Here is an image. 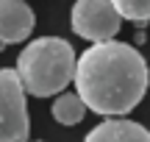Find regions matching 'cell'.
<instances>
[{"label": "cell", "instance_id": "6da1fadb", "mask_svg": "<svg viewBox=\"0 0 150 142\" xmlns=\"http://www.w3.org/2000/svg\"><path fill=\"white\" fill-rule=\"evenodd\" d=\"M75 89L86 111L103 117H122L134 111L147 95L150 70L147 61L134 45L100 42L89 45L75 59Z\"/></svg>", "mask_w": 150, "mask_h": 142}, {"label": "cell", "instance_id": "7a4b0ae2", "mask_svg": "<svg viewBox=\"0 0 150 142\" xmlns=\"http://www.w3.org/2000/svg\"><path fill=\"white\" fill-rule=\"evenodd\" d=\"M14 72L33 98L61 95L75 75V50L64 36H39L20 50Z\"/></svg>", "mask_w": 150, "mask_h": 142}, {"label": "cell", "instance_id": "3957f363", "mask_svg": "<svg viewBox=\"0 0 150 142\" xmlns=\"http://www.w3.org/2000/svg\"><path fill=\"white\" fill-rule=\"evenodd\" d=\"M31 134V117L25 92L14 70H0V142H25Z\"/></svg>", "mask_w": 150, "mask_h": 142}, {"label": "cell", "instance_id": "277c9868", "mask_svg": "<svg viewBox=\"0 0 150 142\" xmlns=\"http://www.w3.org/2000/svg\"><path fill=\"white\" fill-rule=\"evenodd\" d=\"M70 25L81 39L92 45L111 42L120 33V14L114 11L111 0H78L70 11Z\"/></svg>", "mask_w": 150, "mask_h": 142}, {"label": "cell", "instance_id": "5b68a950", "mask_svg": "<svg viewBox=\"0 0 150 142\" xmlns=\"http://www.w3.org/2000/svg\"><path fill=\"white\" fill-rule=\"evenodd\" d=\"M36 25V14L22 0H0V50L6 45L25 42Z\"/></svg>", "mask_w": 150, "mask_h": 142}, {"label": "cell", "instance_id": "8992f818", "mask_svg": "<svg viewBox=\"0 0 150 142\" xmlns=\"http://www.w3.org/2000/svg\"><path fill=\"white\" fill-rule=\"evenodd\" d=\"M83 142H150V131L134 120L114 117V120H103L100 126H95Z\"/></svg>", "mask_w": 150, "mask_h": 142}, {"label": "cell", "instance_id": "52a82bcc", "mask_svg": "<svg viewBox=\"0 0 150 142\" xmlns=\"http://www.w3.org/2000/svg\"><path fill=\"white\" fill-rule=\"evenodd\" d=\"M86 117V106L75 92H61L53 100V120L61 126H78Z\"/></svg>", "mask_w": 150, "mask_h": 142}, {"label": "cell", "instance_id": "ba28073f", "mask_svg": "<svg viewBox=\"0 0 150 142\" xmlns=\"http://www.w3.org/2000/svg\"><path fill=\"white\" fill-rule=\"evenodd\" d=\"M114 11L120 14V20H131L136 25L150 22V0H117Z\"/></svg>", "mask_w": 150, "mask_h": 142}, {"label": "cell", "instance_id": "9c48e42d", "mask_svg": "<svg viewBox=\"0 0 150 142\" xmlns=\"http://www.w3.org/2000/svg\"><path fill=\"white\" fill-rule=\"evenodd\" d=\"M25 142H31V139H25Z\"/></svg>", "mask_w": 150, "mask_h": 142}]
</instances>
